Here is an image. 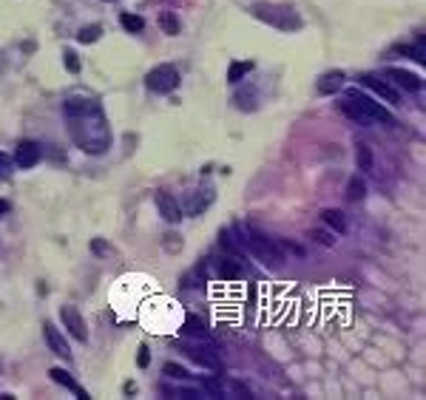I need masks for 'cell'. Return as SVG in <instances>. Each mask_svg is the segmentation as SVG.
Instances as JSON below:
<instances>
[{
    "mask_svg": "<svg viewBox=\"0 0 426 400\" xmlns=\"http://www.w3.org/2000/svg\"><path fill=\"white\" fill-rule=\"evenodd\" d=\"M63 114L71 125V139L91 157H100L111 148V128L97 100L91 97H69L63 103Z\"/></svg>",
    "mask_w": 426,
    "mask_h": 400,
    "instance_id": "obj_1",
    "label": "cell"
},
{
    "mask_svg": "<svg viewBox=\"0 0 426 400\" xmlns=\"http://www.w3.org/2000/svg\"><path fill=\"white\" fill-rule=\"evenodd\" d=\"M233 103H236L241 111H253V108H256V94H253V91H239V94L233 97Z\"/></svg>",
    "mask_w": 426,
    "mask_h": 400,
    "instance_id": "obj_28",
    "label": "cell"
},
{
    "mask_svg": "<svg viewBox=\"0 0 426 400\" xmlns=\"http://www.w3.org/2000/svg\"><path fill=\"white\" fill-rule=\"evenodd\" d=\"M347 97H352L364 111H367L370 116H373V122H381V125H395V119H392V114L389 111H384V105H378L375 100H370V97H364L361 91H350Z\"/></svg>",
    "mask_w": 426,
    "mask_h": 400,
    "instance_id": "obj_8",
    "label": "cell"
},
{
    "mask_svg": "<svg viewBox=\"0 0 426 400\" xmlns=\"http://www.w3.org/2000/svg\"><path fill=\"white\" fill-rule=\"evenodd\" d=\"M358 80H361V85H367V88L373 91V94H378V97L386 100L389 105H398V103H401L398 88H395L389 80H378V77H373V74H361Z\"/></svg>",
    "mask_w": 426,
    "mask_h": 400,
    "instance_id": "obj_6",
    "label": "cell"
},
{
    "mask_svg": "<svg viewBox=\"0 0 426 400\" xmlns=\"http://www.w3.org/2000/svg\"><path fill=\"white\" fill-rule=\"evenodd\" d=\"M233 233L239 236L241 247H245L250 256H256L262 264H267V267H279V264L284 261V247H282V241L270 238L267 233L256 230L253 225H248V227H233Z\"/></svg>",
    "mask_w": 426,
    "mask_h": 400,
    "instance_id": "obj_2",
    "label": "cell"
},
{
    "mask_svg": "<svg viewBox=\"0 0 426 400\" xmlns=\"http://www.w3.org/2000/svg\"><path fill=\"white\" fill-rule=\"evenodd\" d=\"M60 321H63V327L77 338V341H88V329H85V321H83V315L77 313V306H71V304H66V306H60Z\"/></svg>",
    "mask_w": 426,
    "mask_h": 400,
    "instance_id": "obj_7",
    "label": "cell"
},
{
    "mask_svg": "<svg viewBox=\"0 0 426 400\" xmlns=\"http://www.w3.org/2000/svg\"><path fill=\"white\" fill-rule=\"evenodd\" d=\"M398 51L401 54H407V57H412L415 63H426V51H423V43H418V46H398Z\"/></svg>",
    "mask_w": 426,
    "mask_h": 400,
    "instance_id": "obj_29",
    "label": "cell"
},
{
    "mask_svg": "<svg viewBox=\"0 0 426 400\" xmlns=\"http://www.w3.org/2000/svg\"><path fill=\"white\" fill-rule=\"evenodd\" d=\"M355 165H358V171H373V150H370V145H364V142L355 145Z\"/></svg>",
    "mask_w": 426,
    "mask_h": 400,
    "instance_id": "obj_22",
    "label": "cell"
},
{
    "mask_svg": "<svg viewBox=\"0 0 426 400\" xmlns=\"http://www.w3.org/2000/svg\"><path fill=\"white\" fill-rule=\"evenodd\" d=\"M100 35H103V26H83V28H80V35H77V40L88 46V43H97Z\"/></svg>",
    "mask_w": 426,
    "mask_h": 400,
    "instance_id": "obj_26",
    "label": "cell"
},
{
    "mask_svg": "<svg viewBox=\"0 0 426 400\" xmlns=\"http://www.w3.org/2000/svg\"><path fill=\"white\" fill-rule=\"evenodd\" d=\"M154 202H157V210H160V216H162L165 222L176 225V222L182 219V207H179V202H176L168 191H157V193H154Z\"/></svg>",
    "mask_w": 426,
    "mask_h": 400,
    "instance_id": "obj_10",
    "label": "cell"
},
{
    "mask_svg": "<svg viewBox=\"0 0 426 400\" xmlns=\"http://www.w3.org/2000/svg\"><path fill=\"white\" fill-rule=\"evenodd\" d=\"M9 173H12V159L0 150V179H9Z\"/></svg>",
    "mask_w": 426,
    "mask_h": 400,
    "instance_id": "obj_33",
    "label": "cell"
},
{
    "mask_svg": "<svg viewBox=\"0 0 426 400\" xmlns=\"http://www.w3.org/2000/svg\"><path fill=\"white\" fill-rule=\"evenodd\" d=\"M341 85H344V71H327L316 88H318V94H336Z\"/></svg>",
    "mask_w": 426,
    "mask_h": 400,
    "instance_id": "obj_17",
    "label": "cell"
},
{
    "mask_svg": "<svg viewBox=\"0 0 426 400\" xmlns=\"http://www.w3.org/2000/svg\"><path fill=\"white\" fill-rule=\"evenodd\" d=\"M364 193H367V184L361 182V176H352L350 184H347V199L350 202H358V199H364Z\"/></svg>",
    "mask_w": 426,
    "mask_h": 400,
    "instance_id": "obj_24",
    "label": "cell"
},
{
    "mask_svg": "<svg viewBox=\"0 0 426 400\" xmlns=\"http://www.w3.org/2000/svg\"><path fill=\"white\" fill-rule=\"evenodd\" d=\"M339 108H341V114L344 116H350L352 122H358V125H373V116L367 114V111H364L352 97H347V100H341L339 103Z\"/></svg>",
    "mask_w": 426,
    "mask_h": 400,
    "instance_id": "obj_13",
    "label": "cell"
},
{
    "mask_svg": "<svg viewBox=\"0 0 426 400\" xmlns=\"http://www.w3.org/2000/svg\"><path fill=\"white\" fill-rule=\"evenodd\" d=\"M202 193H205V196H194V202H191V213H194V216H196V213H202V210L213 202V191H210V188H205Z\"/></svg>",
    "mask_w": 426,
    "mask_h": 400,
    "instance_id": "obj_30",
    "label": "cell"
},
{
    "mask_svg": "<svg viewBox=\"0 0 426 400\" xmlns=\"http://www.w3.org/2000/svg\"><path fill=\"white\" fill-rule=\"evenodd\" d=\"M162 375H168V378H173V381H188V378H191L188 369L179 366V363H165V366H162Z\"/></svg>",
    "mask_w": 426,
    "mask_h": 400,
    "instance_id": "obj_27",
    "label": "cell"
},
{
    "mask_svg": "<svg viewBox=\"0 0 426 400\" xmlns=\"http://www.w3.org/2000/svg\"><path fill=\"white\" fill-rule=\"evenodd\" d=\"M43 335H46V341H49V347H51V352H54L57 358L71 360V349H69V344H66V335L60 332L51 321H43Z\"/></svg>",
    "mask_w": 426,
    "mask_h": 400,
    "instance_id": "obj_9",
    "label": "cell"
},
{
    "mask_svg": "<svg viewBox=\"0 0 426 400\" xmlns=\"http://www.w3.org/2000/svg\"><path fill=\"white\" fill-rule=\"evenodd\" d=\"M49 375H51V381H54V383L66 386V389H69V392H74V394H77L80 400H88V392H85V389H83V386H80V383H77V381H74V378H71V375L66 372V369L54 366V369H49Z\"/></svg>",
    "mask_w": 426,
    "mask_h": 400,
    "instance_id": "obj_12",
    "label": "cell"
},
{
    "mask_svg": "<svg viewBox=\"0 0 426 400\" xmlns=\"http://www.w3.org/2000/svg\"><path fill=\"white\" fill-rule=\"evenodd\" d=\"M321 219H324V225L327 227H332L336 233H347V222H344V213L341 210H336V207H327L324 213H321Z\"/></svg>",
    "mask_w": 426,
    "mask_h": 400,
    "instance_id": "obj_19",
    "label": "cell"
},
{
    "mask_svg": "<svg viewBox=\"0 0 426 400\" xmlns=\"http://www.w3.org/2000/svg\"><path fill=\"white\" fill-rule=\"evenodd\" d=\"M139 366H148V360H151V355H148V347H139Z\"/></svg>",
    "mask_w": 426,
    "mask_h": 400,
    "instance_id": "obj_34",
    "label": "cell"
},
{
    "mask_svg": "<svg viewBox=\"0 0 426 400\" xmlns=\"http://www.w3.org/2000/svg\"><path fill=\"white\" fill-rule=\"evenodd\" d=\"M182 335H191V338H196V341H210V332L205 329V324L196 315L185 318V324H182Z\"/></svg>",
    "mask_w": 426,
    "mask_h": 400,
    "instance_id": "obj_18",
    "label": "cell"
},
{
    "mask_svg": "<svg viewBox=\"0 0 426 400\" xmlns=\"http://www.w3.org/2000/svg\"><path fill=\"white\" fill-rule=\"evenodd\" d=\"M256 20L273 26V28H279V32H296V28H301V17L293 6L287 3H253L248 9Z\"/></svg>",
    "mask_w": 426,
    "mask_h": 400,
    "instance_id": "obj_3",
    "label": "cell"
},
{
    "mask_svg": "<svg viewBox=\"0 0 426 400\" xmlns=\"http://www.w3.org/2000/svg\"><path fill=\"white\" fill-rule=\"evenodd\" d=\"M253 71V63H250V60H239V63H230V69H228V82H241V80H245L248 74Z\"/></svg>",
    "mask_w": 426,
    "mask_h": 400,
    "instance_id": "obj_21",
    "label": "cell"
},
{
    "mask_svg": "<svg viewBox=\"0 0 426 400\" xmlns=\"http://www.w3.org/2000/svg\"><path fill=\"white\" fill-rule=\"evenodd\" d=\"M119 23H123V28H126V32H142V28H145V20L139 17V15H131V12H123V15H119Z\"/></svg>",
    "mask_w": 426,
    "mask_h": 400,
    "instance_id": "obj_23",
    "label": "cell"
},
{
    "mask_svg": "<svg viewBox=\"0 0 426 400\" xmlns=\"http://www.w3.org/2000/svg\"><path fill=\"white\" fill-rule=\"evenodd\" d=\"M145 85H148V91H154V94H171V91H176V85H179L176 66L162 63L157 69H151L148 77H145Z\"/></svg>",
    "mask_w": 426,
    "mask_h": 400,
    "instance_id": "obj_4",
    "label": "cell"
},
{
    "mask_svg": "<svg viewBox=\"0 0 426 400\" xmlns=\"http://www.w3.org/2000/svg\"><path fill=\"white\" fill-rule=\"evenodd\" d=\"M216 275L222 281H236V279H241V264H239V259L236 256H225V259H219V264H216Z\"/></svg>",
    "mask_w": 426,
    "mask_h": 400,
    "instance_id": "obj_15",
    "label": "cell"
},
{
    "mask_svg": "<svg viewBox=\"0 0 426 400\" xmlns=\"http://www.w3.org/2000/svg\"><path fill=\"white\" fill-rule=\"evenodd\" d=\"M160 26H162V32L171 35V37L179 35V17H176L173 12H162V15H160Z\"/></svg>",
    "mask_w": 426,
    "mask_h": 400,
    "instance_id": "obj_25",
    "label": "cell"
},
{
    "mask_svg": "<svg viewBox=\"0 0 426 400\" xmlns=\"http://www.w3.org/2000/svg\"><path fill=\"white\" fill-rule=\"evenodd\" d=\"M386 77H389V82H395V85H401L404 91H420V77H415V74H409V71H404V69H386Z\"/></svg>",
    "mask_w": 426,
    "mask_h": 400,
    "instance_id": "obj_14",
    "label": "cell"
},
{
    "mask_svg": "<svg viewBox=\"0 0 426 400\" xmlns=\"http://www.w3.org/2000/svg\"><path fill=\"white\" fill-rule=\"evenodd\" d=\"M63 63H66V69H69L71 74H77V71H80V60H77V54H74V51H66V54H63Z\"/></svg>",
    "mask_w": 426,
    "mask_h": 400,
    "instance_id": "obj_31",
    "label": "cell"
},
{
    "mask_svg": "<svg viewBox=\"0 0 426 400\" xmlns=\"http://www.w3.org/2000/svg\"><path fill=\"white\" fill-rule=\"evenodd\" d=\"M310 236H313L318 244H324V247H332V244H336V238H332L330 233H324V230H313Z\"/></svg>",
    "mask_w": 426,
    "mask_h": 400,
    "instance_id": "obj_32",
    "label": "cell"
},
{
    "mask_svg": "<svg viewBox=\"0 0 426 400\" xmlns=\"http://www.w3.org/2000/svg\"><path fill=\"white\" fill-rule=\"evenodd\" d=\"M162 394H168V397H182V400H202L205 397V392L202 389H185V386H162Z\"/></svg>",
    "mask_w": 426,
    "mask_h": 400,
    "instance_id": "obj_20",
    "label": "cell"
},
{
    "mask_svg": "<svg viewBox=\"0 0 426 400\" xmlns=\"http://www.w3.org/2000/svg\"><path fill=\"white\" fill-rule=\"evenodd\" d=\"M105 3H111V0H105Z\"/></svg>",
    "mask_w": 426,
    "mask_h": 400,
    "instance_id": "obj_37",
    "label": "cell"
},
{
    "mask_svg": "<svg viewBox=\"0 0 426 400\" xmlns=\"http://www.w3.org/2000/svg\"><path fill=\"white\" fill-rule=\"evenodd\" d=\"M182 352H185L194 363H199V366H205V369H222V358H219V352L213 349V347H207V341H196V344H176Z\"/></svg>",
    "mask_w": 426,
    "mask_h": 400,
    "instance_id": "obj_5",
    "label": "cell"
},
{
    "mask_svg": "<svg viewBox=\"0 0 426 400\" xmlns=\"http://www.w3.org/2000/svg\"><path fill=\"white\" fill-rule=\"evenodd\" d=\"M219 247H222L228 256H236V259H241V256L248 253L245 247H241V241L236 238L233 230H222V233H219Z\"/></svg>",
    "mask_w": 426,
    "mask_h": 400,
    "instance_id": "obj_16",
    "label": "cell"
},
{
    "mask_svg": "<svg viewBox=\"0 0 426 400\" xmlns=\"http://www.w3.org/2000/svg\"><path fill=\"white\" fill-rule=\"evenodd\" d=\"M9 210H12V205L6 199H0V216H3V213H9Z\"/></svg>",
    "mask_w": 426,
    "mask_h": 400,
    "instance_id": "obj_35",
    "label": "cell"
},
{
    "mask_svg": "<svg viewBox=\"0 0 426 400\" xmlns=\"http://www.w3.org/2000/svg\"><path fill=\"white\" fill-rule=\"evenodd\" d=\"M94 250H97V253H105V250H108V247H105V244H103V241H100V238H97V241H94Z\"/></svg>",
    "mask_w": 426,
    "mask_h": 400,
    "instance_id": "obj_36",
    "label": "cell"
},
{
    "mask_svg": "<svg viewBox=\"0 0 426 400\" xmlns=\"http://www.w3.org/2000/svg\"><path fill=\"white\" fill-rule=\"evenodd\" d=\"M40 157H43V148H40L37 142H32V139L20 142L17 150H15V162H17L23 171H26V168H35V165L40 162Z\"/></svg>",
    "mask_w": 426,
    "mask_h": 400,
    "instance_id": "obj_11",
    "label": "cell"
}]
</instances>
